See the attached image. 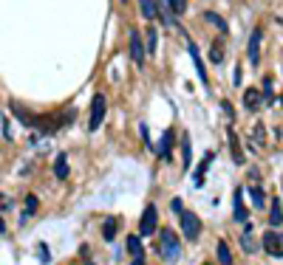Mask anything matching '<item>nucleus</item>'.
<instances>
[{"label":"nucleus","instance_id":"f257e3e1","mask_svg":"<svg viewBox=\"0 0 283 265\" xmlns=\"http://www.w3.org/2000/svg\"><path fill=\"white\" fill-rule=\"evenodd\" d=\"M159 254H161L164 262H176V259H179L181 243H179V237H176V231H173V229H164L159 234Z\"/></svg>","mask_w":283,"mask_h":265},{"label":"nucleus","instance_id":"f03ea898","mask_svg":"<svg viewBox=\"0 0 283 265\" xmlns=\"http://www.w3.org/2000/svg\"><path fill=\"white\" fill-rule=\"evenodd\" d=\"M130 60L136 62V65H145V57H148V45H142V34L136 29H130Z\"/></svg>","mask_w":283,"mask_h":265},{"label":"nucleus","instance_id":"7ed1b4c3","mask_svg":"<svg viewBox=\"0 0 283 265\" xmlns=\"http://www.w3.org/2000/svg\"><path fill=\"white\" fill-rule=\"evenodd\" d=\"M181 231H184L187 240H198L201 237V220L193 211H181Z\"/></svg>","mask_w":283,"mask_h":265},{"label":"nucleus","instance_id":"20e7f679","mask_svg":"<svg viewBox=\"0 0 283 265\" xmlns=\"http://www.w3.org/2000/svg\"><path fill=\"white\" fill-rule=\"evenodd\" d=\"M156 223H159V211H156L153 203H150L148 209H145V215H142V220H139V237H150L156 231Z\"/></svg>","mask_w":283,"mask_h":265},{"label":"nucleus","instance_id":"39448f33","mask_svg":"<svg viewBox=\"0 0 283 265\" xmlns=\"http://www.w3.org/2000/svg\"><path fill=\"white\" fill-rule=\"evenodd\" d=\"M105 119V96L102 93H97L91 102V119H88V130H97L99 124H102Z\"/></svg>","mask_w":283,"mask_h":265},{"label":"nucleus","instance_id":"423d86ee","mask_svg":"<svg viewBox=\"0 0 283 265\" xmlns=\"http://www.w3.org/2000/svg\"><path fill=\"white\" fill-rule=\"evenodd\" d=\"M261 243H264V248L272 254V257H283V234H277L275 229L266 231L264 240H261Z\"/></svg>","mask_w":283,"mask_h":265},{"label":"nucleus","instance_id":"0eeeda50","mask_svg":"<svg viewBox=\"0 0 283 265\" xmlns=\"http://www.w3.org/2000/svg\"><path fill=\"white\" fill-rule=\"evenodd\" d=\"M227 141H229V152H232V161L235 164H244V150H241V139H238V132L229 127L227 132Z\"/></svg>","mask_w":283,"mask_h":265},{"label":"nucleus","instance_id":"6e6552de","mask_svg":"<svg viewBox=\"0 0 283 265\" xmlns=\"http://www.w3.org/2000/svg\"><path fill=\"white\" fill-rule=\"evenodd\" d=\"M156 17L164 25H176V17H173V9H170L167 0H156Z\"/></svg>","mask_w":283,"mask_h":265},{"label":"nucleus","instance_id":"1a4fd4ad","mask_svg":"<svg viewBox=\"0 0 283 265\" xmlns=\"http://www.w3.org/2000/svg\"><path fill=\"white\" fill-rule=\"evenodd\" d=\"M209 62L213 65H221L224 62V37H216L213 45H209Z\"/></svg>","mask_w":283,"mask_h":265},{"label":"nucleus","instance_id":"9d476101","mask_svg":"<svg viewBox=\"0 0 283 265\" xmlns=\"http://www.w3.org/2000/svg\"><path fill=\"white\" fill-rule=\"evenodd\" d=\"M173 139H176V132L173 130H164V136H161V144H159V158H170L173 155Z\"/></svg>","mask_w":283,"mask_h":265},{"label":"nucleus","instance_id":"9b49d317","mask_svg":"<svg viewBox=\"0 0 283 265\" xmlns=\"http://www.w3.org/2000/svg\"><path fill=\"white\" fill-rule=\"evenodd\" d=\"M241 195H244V189H238V192H235V198H232V203H235V220H238V223H246V220H249V211H246Z\"/></svg>","mask_w":283,"mask_h":265},{"label":"nucleus","instance_id":"f8f14e48","mask_svg":"<svg viewBox=\"0 0 283 265\" xmlns=\"http://www.w3.org/2000/svg\"><path fill=\"white\" fill-rule=\"evenodd\" d=\"M187 48H190V57H193V62H196V71H198V76H201V82L207 85V68H204V62H201V54H198V45H196V42H190Z\"/></svg>","mask_w":283,"mask_h":265},{"label":"nucleus","instance_id":"ddd939ff","mask_svg":"<svg viewBox=\"0 0 283 265\" xmlns=\"http://www.w3.org/2000/svg\"><path fill=\"white\" fill-rule=\"evenodd\" d=\"M261 104H264V96H261L255 88H249V91L244 93V108H246V110H258Z\"/></svg>","mask_w":283,"mask_h":265},{"label":"nucleus","instance_id":"4468645a","mask_svg":"<svg viewBox=\"0 0 283 265\" xmlns=\"http://www.w3.org/2000/svg\"><path fill=\"white\" fill-rule=\"evenodd\" d=\"M258 57H261V29H255L252 37H249V60L258 62Z\"/></svg>","mask_w":283,"mask_h":265},{"label":"nucleus","instance_id":"2eb2a0df","mask_svg":"<svg viewBox=\"0 0 283 265\" xmlns=\"http://www.w3.org/2000/svg\"><path fill=\"white\" fill-rule=\"evenodd\" d=\"M246 192H249V200H252L255 209H264V206H266V195H264V189H261V187H255V183H252Z\"/></svg>","mask_w":283,"mask_h":265},{"label":"nucleus","instance_id":"dca6fc26","mask_svg":"<svg viewBox=\"0 0 283 265\" xmlns=\"http://www.w3.org/2000/svg\"><path fill=\"white\" fill-rule=\"evenodd\" d=\"M54 175L60 178V181H65V178H68V155H65V152H60V155H57V161H54Z\"/></svg>","mask_w":283,"mask_h":265},{"label":"nucleus","instance_id":"f3484780","mask_svg":"<svg viewBox=\"0 0 283 265\" xmlns=\"http://www.w3.org/2000/svg\"><path fill=\"white\" fill-rule=\"evenodd\" d=\"M213 158H216V152H207V155H204V161L198 164V169H196V187H201V183H204V175H207V167L213 164Z\"/></svg>","mask_w":283,"mask_h":265},{"label":"nucleus","instance_id":"a211bd4d","mask_svg":"<svg viewBox=\"0 0 283 265\" xmlns=\"http://www.w3.org/2000/svg\"><path fill=\"white\" fill-rule=\"evenodd\" d=\"M116 226H119V220H116V217H108V220L102 223V237H105L108 243H111L113 237H116Z\"/></svg>","mask_w":283,"mask_h":265},{"label":"nucleus","instance_id":"6ab92c4d","mask_svg":"<svg viewBox=\"0 0 283 265\" xmlns=\"http://www.w3.org/2000/svg\"><path fill=\"white\" fill-rule=\"evenodd\" d=\"M128 251L133 254V259H139V257H145V248H142V237L139 234H133V237H128Z\"/></svg>","mask_w":283,"mask_h":265},{"label":"nucleus","instance_id":"aec40b11","mask_svg":"<svg viewBox=\"0 0 283 265\" xmlns=\"http://www.w3.org/2000/svg\"><path fill=\"white\" fill-rule=\"evenodd\" d=\"M218 265H232V251H229L227 243H218Z\"/></svg>","mask_w":283,"mask_h":265},{"label":"nucleus","instance_id":"412c9836","mask_svg":"<svg viewBox=\"0 0 283 265\" xmlns=\"http://www.w3.org/2000/svg\"><path fill=\"white\" fill-rule=\"evenodd\" d=\"M204 20H207V23H213L218 31H221V34H227V20H221V14H216V12H207V14H204Z\"/></svg>","mask_w":283,"mask_h":265},{"label":"nucleus","instance_id":"4be33fe9","mask_svg":"<svg viewBox=\"0 0 283 265\" xmlns=\"http://www.w3.org/2000/svg\"><path fill=\"white\" fill-rule=\"evenodd\" d=\"M181 161H184V167H190V164H193V147H190V136H184V139H181Z\"/></svg>","mask_w":283,"mask_h":265},{"label":"nucleus","instance_id":"5701e85b","mask_svg":"<svg viewBox=\"0 0 283 265\" xmlns=\"http://www.w3.org/2000/svg\"><path fill=\"white\" fill-rule=\"evenodd\" d=\"M139 9H142V17L148 20L156 17V0H139Z\"/></svg>","mask_w":283,"mask_h":265},{"label":"nucleus","instance_id":"b1692460","mask_svg":"<svg viewBox=\"0 0 283 265\" xmlns=\"http://www.w3.org/2000/svg\"><path fill=\"white\" fill-rule=\"evenodd\" d=\"M269 223H272V226H280V223H283V209H280V203H277V200H272Z\"/></svg>","mask_w":283,"mask_h":265},{"label":"nucleus","instance_id":"393cba45","mask_svg":"<svg viewBox=\"0 0 283 265\" xmlns=\"http://www.w3.org/2000/svg\"><path fill=\"white\" fill-rule=\"evenodd\" d=\"M241 243H244V251H246V254H252L255 248H258V243L252 240V229H249V226H246V231H244V237H241Z\"/></svg>","mask_w":283,"mask_h":265},{"label":"nucleus","instance_id":"a878e982","mask_svg":"<svg viewBox=\"0 0 283 265\" xmlns=\"http://www.w3.org/2000/svg\"><path fill=\"white\" fill-rule=\"evenodd\" d=\"M156 48H159V31L148 29V54H156Z\"/></svg>","mask_w":283,"mask_h":265},{"label":"nucleus","instance_id":"bb28decb","mask_svg":"<svg viewBox=\"0 0 283 265\" xmlns=\"http://www.w3.org/2000/svg\"><path fill=\"white\" fill-rule=\"evenodd\" d=\"M167 3H170L173 14H184L187 12V0H167Z\"/></svg>","mask_w":283,"mask_h":265},{"label":"nucleus","instance_id":"cd10ccee","mask_svg":"<svg viewBox=\"0 0 283 265\" xmlns=\"http://www.w3.org/2000/svg\"><path fill=\"white\" fill-rule=\"evenodd\" d=\"M252 141H255V144H264V124L252 127Z\"/></svg>","mask_w":283,"mask_h":265},{"label":"nucleus","instance_id":"c85d7f7f","mask_svg":"<svg viewBox=\"0 0 283 265\" xmlns=\"http://www.w3.org/2000/svg\"><path fill=\"white\" fill-rule=\"evenodd\" d=\"M264 96L266 102H272V79H264Z\"/></svg>","mask_w":283,"mask_h":265},{"label":"nucleus","instance_id":"c756f323","mask_svg":"<svg viewBox=\"0 0 283 265\" xmlns=\"http://www.w3.org/2000/svg\"><path fill=\"white\" fill-rule=\"evenodd\" d=\"M34 209H37V198L29 195V198H26V211H34Z\"/></svg>","mask_w":283,"mask_h":265},{"label":"nucleus","instance_id":"7c9ffc66","mask_svg":"<svg viewBox=\"0 0 283 265\" xmlns=\"http://www.w3.org/2000/svg\"><path fill=\"white\" fill-rule=\"evenodd\" d=\"M173 211H179V215H181V211H184V206H181V200H179V198L173 200Z\"/></svg>","mask_w":283,"mask_h":265},{"label":"nucleus","instance_id":"2f4dec72","mask_svg":"<svg viewBox=\"0 0 283 265\" xmlns=\"http://www.w3.org/2000/svg\"><path fill=\"white\" fill-rule=\"evenodd\" d=\"M130 265H145V257H139V259H133Z\"/></svg>","mask_w":283,"mask_h":265},{"label":"nucleus","instance_id":"473e14b6","mask_svg":"<svg viewBox=\"0 0 283 265\" xmlns=\"http://www.w3.org/2000/svg\"><path fill=\"white\" fill-rule=\"evenodd\" d=\"M280 104H283V93H280Z\"/></svg>","mask_w":283,"mask_h":265},{"label":"nucleus","instance_id":"72a5a7b5","mask_svg":"<svg viewBox=\"0 0 283 265\" xmlns=\"http://www.w3.org/2000/svg\"><path fill=\"white\" fill-rule=\"evenodd\" d=\"M204 265H209V262H204Z\"/></svg>","mask_w":283,"mask_h":265},{"label":"nucleus","instance_id":"f704fd0d","mask_svg":"<svg viewBox=\"0 0 283 265\" xmlns=\"http://www.w3.org/2000/svg\"><path fill=\"white\" fill-rule=\"evenodd\" d=\"M85 265H91V262H85Z\"/></svg>","mask_w":283,"mask_h":265}]
</instances>
